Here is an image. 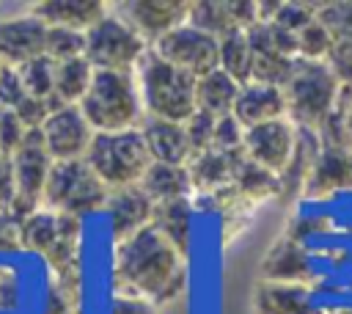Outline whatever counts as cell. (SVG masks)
<instances>
[{
	"instance_id": "cell-1",
	"label": "cell",
	"mask_w": 352,
	"mask_h": 314,
	"mask_svg": "<svg viewBox=\"0 0 352 314\" xmlns=\"http://www.w3.org/2000/svg\"><path fill=\"white\" fill-rule=\"evenodd\" d=\"M113 286L116 295L143 297L168 306L187 292V259L154 229L146 226L113 248Z\"/></svg>"
},
{
	"instance_id": "cell-2",
	"label": "cell",
	"mask_w": 352,
	"mask_h": 314,
	"mask_svg": "<svg viewBox=\"0 0 352 314\" xmlns=\"http://www.w3.org/2000/svg\"><path fill=\"white\" fill-rule=\"evenodd\" d=\"M135 80L140 88L146 116L184 124L198 110V105H195V83L198 80L192 74H187L184 69L160 58L151 47L140 58V63L135 69Z\"/></svg>"
},
{
	"instance_id": "cell-3",
	"label": "cell",
	"mask_w": 352,
	"mask_h": 314,
	"mask_svg": "<svg viewBox=\"0 0 352 314\" xmlns=\"http://www.w3.org/2000/svg\"><path fill=\"white\" fill-rule=\"evenodd\" d=\"M77 107L94 132L140 129L146 118L138 80L129 72H96L88 94Z\"/></svg>"
},
{
	"instance_id": "cell-4",
	"label": "cell",
	"mask_w": 352,
	"mask_h": 314,
	"mask_svg": "<svg viewBox=\"0 0 352 314\" xmlns=\"http://www.w3.org/2000/svg\"><path fill=\"white\" fill-rule=\"evenodd\" d=\"M286 94V118L311 132H322L327 118L336 110L341 83L324 61H300L292 80L283 88Z\"/></svg>"
},
{
	"instance_id": "cell-5",
	"label": "cell",
	"mask_w": 352,
	"mask_h": 314,
	"mask_svg": "<svg viewBox=\"0 0 352 314\" xmlns=\"http://www.w3.org/2000/svg\"><path fill=\"white\" fill-rule=\"evenodd\" d=\"M85 163L113 193L121 187L140 185L143 174L154 160L143 132L124 129V132H96L85 154Z\"/></svg>"
},
{
	"instance_id": "cell-6",
	"label": "cell",
	"mask_w": 352,
	"mask_h": 314,
	"mask_svg": "<svg viewBox=\"0 0 352 314\" xmlns=\"http://www.w3.org/2000/svg\"><path fill=\"white\" fill-rule=\"evenodd\" d=\"M110 187L91 171L85 160L55 163L44 190V207L58 215L85 218L107 207Z\"/></svg>"
},
{
	"instance_id": "cell-7",
	"label": "cell",
	"mask_w": 352,
	"mask_h": 314,
	"mask_svg": "<svg viewBox=\"0 0 352 314\" xmlns=\"http://www.w3.org/2000/svg\"><path fill=\"white\" fill-rule=\"evenodd\" d=\"M148 44L118 14H107L85 33V58L96 72H129L135 74Z\"/></svg>"
},
{
	"instance_id": "cell-8",
	"label": "cell",
	"mask_w": 352,
	"mask_h": 314,
	"mask_svg": "<svg viewBox=\"0 0 352 314\" xmlns=\"http://www.w3.org/2000/svg\"><path fill=\"white\" fill-rule=\"evenodd\" d=\"M11 165H14V185H16V198H14L11 215L16 220H25L28 215H33L36 209L44 207L47 179L55 165V160L47 151L41 129L28 132L25 143L11 154Z\"/></svg>"
},
{
	"instance_id": "cell-9",
	"label": "cell",
	"mask_w": 352,
	"mask_h": 314,
	"mask_svg": "<svg viewBox=\"0 0 352 314\" xmlns=\"http://www.w3.org/2000/svg\"><path fill=\"white\" fill-rule=\"evenodd\" d=\"M151 50L165 58L168 63L184 69L187 74H192L195 80L214 72L220 63V50H217V39L192 28L190 22L179 25L176 30L165 33L160 41L151 44Z\"/></svg>"
},
{
	"instance_id": "cell-10",
	"label": "cell",
	"mask_w": 352,
	"mask_h": 314,
	"mask_svg": "<svg viewBox=\"0 0 352 314\" xmlns=\"http://www.w3.org/2000/svg\"><path fill=\"white\" fill-rule=\"evenodd\" d=\"M110 8L129 28H135L148 47L160 41L165 33L184 25L190 17V3L184 0H126V3H113Z\"/></svg>"
},
{
	"instance_id": "cell-11",
	"label": "cell",
	"mask_w": 352,
	"mask_h": 314,
	"mask_svg": "<svg viewBox=\"0 0 352 314\" xmlns=\"http://www.w3.org/2000/svg\"><path fill=\"white\" fill-rule=\"evenodd\" d=\"M47 151L55 163H66V160H85L91 140H94V127L85 121L82 110L77 105L72 107H60L55 110L47 124L41 127Z\"/></svg>"
},
{
	"instance_id": "cell-12",
	"label": "cell",
	"mask_w": 352,
	"mask_h": 314,
	"mask_svg": "<svg viewBox=\"0 0 352 314\" xmlns=\"http://www.w3.org/2000/svg\"><path fill=\"white\" fill-rule=\"evenodd\" d=\"M297 146V127L289 118H275L258 127L245 129V157L264 165L272 174H280L292 160Z\"/></svg>"
},
{
	"instance_id": "cell-13",
	"label": "cell",
	"mask_w": 352,
	"mask_h": 314,
	"mask_svg": "<svg viewBox=\"0 0 352 314\" xmlns=\"http://www.w3.org/2000/svg\"><path fill=\"white\" fill-rule=\"evenodd\" d=\"M47 22L33 11L0 19V61L19 69L28 61L41 58L47 47Z\"/></svg>"
},
{
	"instance_id": "cell-14",
	"label": "cell",
	"mask_w": 352,
	"mask_h": 314,
	"mask_svg": "<svg viewBox=\"0 0 352 314\" xmlns=\"http://www.w3.org/2000/svg\"><path fill=\"white\" fill-rule=\"evenodd\" d=\"M187 22L214 39H223L231 30H248L258 22V3L250 0H231V3H190Z\"/></svg>"
},
{
	"instance_id": "cell-15",
	"label": "cell",
	"mask_w": 352,
	"mask_h": 314,
	"mask_svg": "<svg viewBox=\"0 0 352 314\" xmlns=\"http://www.w3.org/2000/svg\"><path fill=\"white\" fill-rule=\"evenodd\" d=\"M248 39H250V83L286 88V83L294 74L297 58L283 55L272 44L267 22H256L253 28H248Z\"/></svg>"
},
{
	"instance_id": "cell-16",
	"label": "cell",
	"mask_w": 352,
	"mask_h": 314,
	"mask_svg": "<svg viewBox=\"0 0 352 314\" xmlns=\"http://www.w3.org/2000/svg\"><path fill=\"white\" fill-rule=\"evenodd\" d=\"M352 190V149L322 143L302 198H330Z\"/></svg>"
},
{
	"instance_id": "cell-17",
	"label": "cell",
	"mask_w": 352,
	"mask_h": 314,
	"mask_svg": "<svg viewBox=\"0 0 352 314\" xmlns=\"http://www.w3.org/2000/svg\"><path fill=\"white\" fill-rule=\"evenodd\" d=\"M154 207H157V204L140 190V185L113 190L110 198H107L104 212H107V218H110V229H113L116 242L129 240V237H135L138 231H143L146 226H151V220H154Z\"/></svg>"
},
{
	"instance_id": "cell-18",
	"label": "cell",
	"mask_w": 352,
	"mask_h": 314,
	"mask_svg": "<svg viewBox=\"0 0 352 314\" xmlns=\"http://www.w3.org/2000/svg\"><path fill=\"white\" fill-rule=\"evenodd\" d=\"M319 149H322V135L297 127L294 154L286 163V168L278 174V196H275L278 204L289 207V204H294L297 198L305 196V185H308V176L314 171V163H316Z\"/></svg>"
},
{
	"instance_id": "cell-19",
	"label": "cell",
	"mask_w": 352,
	"mask_h": 314,
	"mask_svg": "<svg viewBox=\"0 0 352 314\" xmlns=\"http://www.w3.org/2000/svg\"><path fill=\"white\" fill-rule=\"evenodd\" d=\"M245 160V151H220V149H206L195 154L187 163L190 182H192V196H212L217 190L231 187L234 174L239 163Z\"/></svg>"
},
{
	"instance_id": "cell-20",
	"label": "cell",
	"mask_w": 352,
	"mask_h": 314,
	"mask_svg": "<svg viewBox=\"0 0 352 314\" xmlns=\"http://www.w3.org/2000/svg\"><path fill=\"white\" fill-rule=\"evenodd\" d=\"M234 118L250 129L275 118H286V94L278 85L264 83H245L239 91V99L234 105Z\"/></svg>"
},
{
	"instance_id": "cell-21",
	"label": "cell",
	"mask_w": 352,
	"mask_h": 314,
	"mask_svg": "<svg viewBox=\"0 0 352 314\" xmlns=\"http://www.w3.org/2000/svg\"><path fill=\"white\" fill-rule=\"evenodd\" d=\"M140 132L146 138V146H148L154 163H170V165H187L190 163L192 151H190V143H187L184 124L157 118V116H146L143 124H140Z\"/></svg>"
},
{
	"instance_id": "cell-22",
	"label": "cell",
	"mask_w": 352,
	"mask_h": 314,
	"mask_svg": "<svg viewBox=\"0 0 352 314\" xmlns=\"http://www.w3.org/2000/svg\"><path fill=\"white\" fill-rule=\"evenodd\" d=\"M30 11L41 17L50 28H72L88 33L99 19L110 14V6L99 0H44L36 3Z\"/></svg>"
},
{
	"instance_id": "cell-23",
	"label": "cell",
	"mask_w": 352,
	"mask_h": 314,
	"mask_svg": "<svg viewBox=\"0 0 352 314\" xmlns=\"http://www.w3.org/2000/svg\"><path fill=\"white\" fill-rule=\"evenodd\" d=\"M261 275H264V281L305 286V281L311 278V259L300 242L280 234V240L272 242L261 259Z\"/></svg>"
},
{
	"instance_id": "cell-24",
	"label": "cell",
	"mask_w": 352,
	"mask_h": 314,
	"mask_svg": "<svg viewBox=\"0 0 352 314\" xmlns=\"http://www.w3.org/2000/svg\"><path fill=\"white\" fill-rule=\"evenodd\" d=\"M253 314H319V311L311 306L305 286L258 281L253 289Z\"/></svg>"
},
{
	"instance_id": "cell-25",
	"label": "cell",
	"mask_w": 352,
	"mask_h": 314,
	"mask_svg": "<svg viewBox=\"0 0 352 314\" xmlns=\"http://www.w3.org/2000/svg\"><path fill=\"white\" fill-rule=\"evenodd\" d=\"M94 74H96V69L91 66V61L85 55L55 63V88H52V96L47 99L52 113L60 110V107L80 105L82 96L88 94L91 83H94Z\"/></svg>"
},
{
	"instance_id": "cell-26",
	"label": "cell",
	"mask_w": 352,
	"mask_h": 314,
	"mask_svg": "<svg viewBox=\"0 0 352 314\" xmlns=\"http://www.w3.org/2000/svg\"><path fill=\"white\" fill-rule=\"evenodd\" d=\"M192 212L195 204L192 198H176V201H162L154 207V220L151 226L187 259L190 256V242H192Z\"/></svg>"
},
{
	"instance_id": "cell-27",
	"label": "cell",
	"mask_w": 352,
	"mask_h": 314,
	"mask_svg": "<svg viewBox=\"0 0 352 314\" xmlns=\"http://www.w3.org/2000/svg\"><path fill=\"white\" fill-rule=\"evenodd\" d=\"M239 91L242 85L226 74L223 69H214L204 77H198L195 83V105L198 110L214 116V118H223V116H234V105L239 99Z\"/></svg>"
},
{
	"instance_id": "cell-28",
	"label": "cell",
	"mask_w": 352,
	"mask_h": 314,
	"mask_svg": "<svg viewBox=\"0 0 352 314\" xmlns=\"http://www.w3.org/2000/svg\"><path fill=\"white\" fill-rule=\"evenodd\" d=\"M140 190L154 201H176V198H192V182L187 165H170V163H151L148 171L140 179Z\"/></svg>"
},
{
	"instance_id": "cell-29",
	"label": "cell",
	"mask_w": 352,
	"mask_h": 314,
	"mask_svg": "<svg viewBox=\"0 0 352 314\" xmlns=\"http://www.w3.org/2000/svg\"><path fill=\"white\" fill-rule=\"evenodd\" d=\"M231 187L242 196V198H248L250 204H264V201H270V198H275L278 196V174H272V171H267L264 165H258V163H253V160H242L239 163V168H236V174H234V182H231Z\"/></svg>"
},
{
	"instance_id": "cell-30",
	"label": "cell",
	"mask_w": 352,
	"mask_h": 314,
	"mask_svg": "<svg viewBox=\"0 0 352 314\" xmlns=\"http://www.w3.org/2000/svg\"><path fill=\"white\" fill-rule=\"evenodd\" d=\"M60 231V215L41 207L33 215H28L25 220H19V240H22V251H33L47 256L50 248L55 245Z\"/></svg>"
},
{
	"instance_id": "cell-31",
	"label": "cell",
	"mask_w": 352,
	"mask_h": 314,
	"mask_svg": "<svg viewBox=\"0 0 352 314\" xmlns=\"http://www.w3.org/2000/svg\"><path fill=\"white\" fill-rule=\"evenodd\" d=\"M217 50H220L217 69L231 74L239 85L250 83V39H248V30L226 33L223 39H217Z\"/></svg>"
},
{
	"instance_id": "cell-32",
	"label": "cell",
	"mask_w": 352,
	"mask_h": 314,
	"mask_svg": "<svg viewBox=\"0 0 352 314\" xmlns=\"http://www.w3.org/2000/svg\"><path fill=\"white\" fill-rule=\"evenodd\" d=\"M333 44H336L333 33L319 19H314L311 25H305L297 33V58L300 61H324L327 63V58L333 52Z\"/></svg>"
},
{
	"instance_id": "cell-33",
	"label": "cell",
	"mask_w": 352,
	"mask_h": 314,
	"mask_svg": "<svg viewBox=\"0 0 352 314\" xmlns=\"http://www.w3.org/2000/svg\"><path fill=\"white\" fill-rule=\"evenodd\" d=\"M44 55L52 58L55 63H63V61H72V58H82L85 55V33L72 30V28H50L47 30Z\"/></svg>"
},
{
	"instance_id": "cell-34",
	"label": "cell",
	"mask_w": 352,
	"mask_h": 314,
	"mask_svg": "<svg viewBox=\"0 0 352 314\" xmlns=\"http://www.w3.org/2000/svg\"><path fill=\"white\" fill-rule=\"evenodd\" d=\"M19 74H22V83L30 96H38V99L52 96V88H55V61L52 58H47V55L33 58L25 66H19Z\"/></svg>"
},
{
	"instance_id": "cell-35",
	"label": "cell",
	"mask_w": 352,
	"mask_h": 314,
	"mask_svg": "<svg viewBox=\"0 0 352 314\" xmlns=\"http://www.w3.org/2000/svg\"><path fill=\"white\" fill-rule=\"evenodd\" d=\"M319 14V3H278V11L272 17L275 25H280L283 30L300 33L305 25H311Z\"/></svg>"
},
{
	"instance_id": "cell-36",
	"label": "cell",
	"mask_w": 352,
	"mask_h": 314,
	"mask_svg": "<svg viewBox=\"0 0 352 314\" xmlns=\"http://www.w3.org/2000/svg\"><path fill=\"white\" fill-rule=\"evenodd\" d=\"M214 124H217V118L209 116V113H204V110H195V113L184 121V132H187V143H190L192 157L201 154V151H206V149H212ZM192 157H190V160H192Z\"/></svg>"
},
{
	"instance_id": "cell-37",
	"label": "cell",
	"mask_w": 352,
	"mask_h": 314,
	"mask_svg": "<svg viewBox=\"0 0 352 314\" xmlns=\"http://www.w3.org/2000/svg\"><path fill=\"white\" fill-rule=\"evenodd\" d=\"M316 19L333 33V39L352 33V3H319Z\"/></svg>"
},
{
	"instance_id": "cell-38",
	"label": "cell",
	"mask_w": 352,
	"mask_h": 314,
	"mask_svg": "<svg viewBox=\"0 0 352 314\" xmlns=\"http://www.w3.org/2000/svg\"><path fill=\"white\" fill-rule=\"evenodd\" d=\"M212 149H220V151H245V127L234 116L217 118Z\"/></svg>"
},
{
	"instance_id": "cell-39",
	"label": "cell",
	"mask_w": 352,
	"mask_h": 314,
	"mask_svg": "<svg viewBox=\"0 0 352 314\" xmlns=\"http://www.w3.org/2000/svg\"><path fill=\"white\" fill-rule=\"evenodd\" d=\"M28 132H30V129L16 118V113H14V110H6V113L0 116V154L11 157V154L25 143Z\"/></svg>"
},
{
	"instance_id": "cell-40",
	"label": "cell",
	"mask_w": 352,
	"mask_h": 314,
	"mask_svg": "<svg viewBox=\"0 0 352 314\" xmlns=\"http://www.w3.org/2000/svg\"><path fill=\"white\" fill-rule=\"evenodd\" d=\"M25 96H28V88H25V83H22L19 69L3 63V66H0V105H3L6 110H14Z\"/></svg>"
},
{
	"instance_id": "cell-41",
	"label": "cell",
	"mask_w": 352,
	"mask_h": 314,
	"mask_svg": "<svg viewBox=\"0 0 352 314\" xmlns=\"http://www.w3.org/2000/svg\"><path fill=\"white\" fill-rule=\"evenodd\" d=\"M327 66L333 69V74L338 77L341 85H352V33L336 39L333 52L327 58Z\"/></svg>"
},
{
	"instance_id": "cell-42",
	"label": "cell",
	"mask_w": 352,
	"mask_h": 314,
	"mask_svg": "<svg viewBox=\"0 0 352 314\" xmlns=\"http://www.w3.org/2000/svg\"><path fill=\"white\" fill-rule=\"evenodd\" d=\"M14 113H16V118L28 127V129H41L44 124H47V118L52 116V107H50V102L47 99H38V96H25L16 107H14Z\"/></svg>"
},
{
	"instance_id": "cell-43",
	"label": "cell",
	"mask_w": 352,
	"mask_h": 314,
	"mask_svg": "<svg viewBox=\"0 0 352 314\" xmlns=\"http://www.w3.org/2000/svg\"><path fill=\"white\" fill-rule=\"evenodd\" d=\"M327 226H330L327 218H319V215H292L289 223H286L283 237H289V240H294V242L302 245L305 237H314L319 231H327Z\"/></svg>"
},
{
	"instance_id": "cell-44",
	"label": "cell",
	"mask_w": 352,
	"mask_h": 314,
	"mask_svg": "<svg viewBox=\"0 0 352 314\" xmlns=\"http://www.w3.org/2000/svg\"><path fill=\"white\" fill-rule=\"evenodd\" d=\"M19 306V275L14 267L0 264V314H8Z\"/></svg>"
},
{
	"instance_id": "cell-45",
	"label": "cell",
	"mask_w": 352,
	"mask_h": 314,
	"mask_svg": "<svg viewBox=\"0 0 352 314\" xmlns=\"http://www.w3.org/2000/svg\"><path fill=\"white\" fill-rule=\"evenodd\" d=\"M16 198V185H14V165L11 157L0 154V212H11Z\"/></svg>"
},
{
	"instance_id": "cell-46",
	"label": "cell",
	"mask_w": 352,
	"mask_h": 314,
	"mask_svg": "<svg viewBox=\"0 0 352 314\" xmlns=\"http://www.w3.org/2000/svg\"><path fill=\"white\" fill-rule=\"evenodd\" d=\"M11 251H22L19 220L11 212H0V253H11Z\"/></svg>"
},
{
	"instance_id": "cell-47",
	"label": "cell",
	"mask_w": 352,
	"mask_h": 314,
	"mask_svg": "<svg viewBox=\"0 0 352 314\" xmlns=\"http://www.w3.org/2000/svg\"><path fill=\"white\" fill-rule=\"evenodd\" d=\"M110 314H157V306L143 300V297H132V295H113L110 303Z\"/></svg>"
},
{
	"instance_id": "cell-48",
	"label": "cell",
	"mask_w": 352,
	"mask_h": 314,
	"mask_svg": "<svg viewBox=\"0 0 352 314\" xmlns=\"http://www.w3.org/2000/svg\"><path fill=\"white\" fill-rule=\"evenodd\" d=\"M41 314H77V303H72V300H69L66 295H60L58 289H50Z\"/></svg>"
},
{
	"instance_id": "cell-49",
	"label": "cell",
	"mask_w": 352,
	"mask_h": 314,
	"mask_svg": "<svg viewBox=\"0 0 352 314\" xmlns=\"http://www.w3.org/2000/svg\"><path fill=\"white\" fill-rule=\"evenodd\" d=\"M336 314H352V308H344V311H336Z\"/></svg>"
},
{
	"instance_id": "cell-50",
	"label": "cell",
	"mask_w": 352,
	"mask_h": 314,
	"mask_svg": "<svg viewBox=\"0 0 352 314\" xmlns=\"http://www.w3.org/2000/svg\"><path fill=\"white\" fill-rule=\"evenodd\" d=\"M0 66H3V61H0Z\"/></svg>"
}]
</instances>
